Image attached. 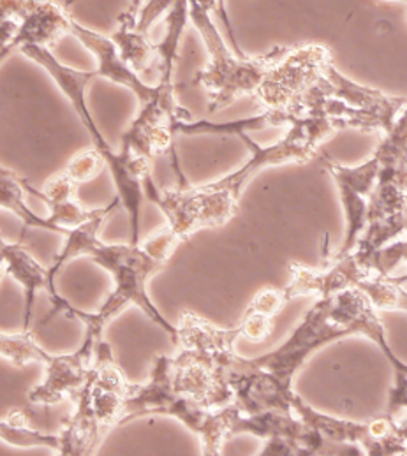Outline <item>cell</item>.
Segmentation results:
<instances>
[{
  "instance_id": "obj_1",
  "label": "cell",
  "mask_w": 407,
  "mask_h": 456,
  "mask_svg": "<svg viewBox=\"0 0 407 456\" xmlns=\"http://www.w3.org/2000/svg\"><path fill=\"white\" fill-rule=\"evenodd\" d=\"M338 129L325 117H302L289 124L288 134L273 145L263 147L247 133H237L248 149V159L233 173L203 185L159 189L154 180L145 185V198L166 217V226L183 241L199 229L223 228L239 212L247 183L265 167L304 164L320 145Z\"/></svg>"
},
{
  "instance_id": "obj_2",
  "label": "cell",
  "mask_w": 407,
  "mask_h": 456,
  "mask_svg": "<svg viewBox=\"0 0 407 456\" xmlns=\"http://www.w3.org/2000/svg\"><path fill=\"white\" fill-rule=\"evenodd\" d=\"M180 241L182 240L169 226H166L140 243L106 245L95 240L90 245L86 256L113 279V291L104 305L95 314L82 310L78 314V321L85 324V338L80 349L92 362L97 346L102 342L104 326L129 305L140 306L159 328H163L171 340L176 342L178 330L152 304L147 293V282L167 263Z\"/></svg>"
},
{
  "instance_id": "obj_3",
  "label": "cell",
  "mask_w": 407,
  "mask_h": 456,
  "mask_svg": "<svg viewBox=\"0 0 407 456\" xmlns=\"http://www.w3.org/2000/svg\"><path fill=\"white\" fill-rule=\"evenodd\" d=\"M27 59L43 68L46 75L52 77L61 92L69 99L75 113L78 115L85 131L88 133L94 149L106 160L110 175L113 178L117 196L120 198L131 224V243H140V208L145 200V185L152 180V162L133 153L115 152L102 133L99 131L94 117L90 115L86 104V86L95 77L94 73H85L62 64L52 52L45 46H28L23 48Z\"/></svg>"
},
{
  "instance_id": "obj_4",
  "label": "cell",
  "mask_w": 407,
  "mask_h": 456,
  "mask_svg": "<svg viewBox=\"0 0 407 456\" xmlns=\"http://www.w3.org/2000/svg\"><path fill=\"white\" fill-rule=\"evenodd\" d=\"M187 4L191 25L199 34L208 55L205 68L192 79V85H199L208 92V111H221L242 97H256L268 71L288 48L277 46L266 55L240 57L230 48L214 18L196 0H187Z\"/></svg>"
},
{
  "instance_id": "obj_5",
  "label": "cell",
  "mask_w": 407,
  "mask_h": 456,
  "mask_svg": "<svg viewBox=\"0 0 407 456\" xmlns=\"http://www.w3.org/2000/svg\"><path fill=\"white\" fill-rule=\"evenodd\" d=\"M230 409L232 403L212 411L180 393L173 384L171 358L159 354L154 360L151 380L131 384L120 427L143 416H169L182 421L201 439L203 455H221L224 443L230 439Z\"/></svg>"
},
{
  "instance_id": "obj_6",
  "label": "cell",
  "mask_w": 407,
  "mask_h": 456,
  "mask_svg": "<svg viewBox=\"0 0 407 456\" xmlns=\"http://www.w3.org/2000/svg\"><path fill=\"white\" fill-rule=\"evenodd\" d=\"M240 434L266 441L259 455H363L354 446L328 441L295 412L244 414L233 402L230 409V439Z\"/></svg>"
},
{
  "instance_id": "obj_7",
  "label": "cell",
  "mask_w": 407,
  "mask_h": 456,
  "mask_svg": "<svg viewBox=\"0 0 407 456\" xmlns=\"http://www.w3.org/2000/svg\"><path fill=\"white\" fill-rule=\"evenodd\" d=\"M353 331L346 326L331 308L330 297L320 298L318 304L305 314L302 322L295 328L291 337L279 346L275 351L254 358V365L268 372L273 379L282 386L293 389V379L297 372L304 367L311 354L320 351L328 344H333L340 338L351 337Z\"/></svg>"
},
{
  "instance_id": "obj_8",
  "label": "cell",
  "mask_w": 407,
  "mask_h": 456,
  "mask_svg": "<svg viewBox=\"0 0 407 456\" xmlns=\"http://www.w3.org/2000/svg\"><path fill=\"white\" fill-rule=\"evenodd\" d=\"M158 85V95L152 101L140 104L138 115L122 136L120 152L143 157L152 164L159 155H169L173 159V169L180 182L178 187H187V182L183 180L182 169L178 166V157L173 142L176 136V124L189 122L191 113L178 104L176 88L173 83Z\"/></svg>"
},
{
  "instance_id": "obj_9",
  "label": "cell",
  "mask_w": 407,
  "mask_h": 456,
  "mask_svg": "<svg viewBox=\"0 0 407 456\" xmlns=\"http://www.w3.org/2000/svg\"><path fill=\"white\" fill-rule=\"evenodd\" d=\"M2 61L28 46L52 48L69 34L73 16L55 0H0Z\"/></svg>"
},
{
  "instance_id": "obj_10",
  "label": "cell",
  "mask_w": 407,
  "mask_h": 456,
  "mask_svg": "<svg viewBox=\"0 0 407 456\" xmlns=\"http://www.w3.org/2000/svg\"><path fill=\"white\" fill-rule=\"evenodd\" d=\"M311 88L323 97L344 102L351 113L353 129L365 133H390L401 111L407 106V97L387 95L381 90L358 85L340 75L331 59L326 62L322 75Z\"/></svg>"
},
{
  "instance_id": "obj_11",
  "label": "cell",
  "mask_w": 407,
  "mask_h": 456,
  "mask_svg": "<svg viewBox=\"0 0 407 456\" xmlns=\"http://www.w3.org/2000/svg\"><path fill=\"white\" fill-rule=\"evenodd\" d=\"M330 59V50L322 45L288 46L286 53L268 71L256 99L263 110H286L316 83Z\"/></svg>"
},
{
  "instance_id": "obj_12",
  "label": "cell",
  "mask_w": 407,
  "mask_h": 456,
  "mask_svg": "<svg viewBox=\"0 0 407 456\" xmlns=\"http://www.w3.org/2000/svg\"><path fill=\"white\" fill-rule=\"evenodd\" d=\"M323 166L337 183L340 203L346 214V240L338 252L333 254L335 257H342L354 250L360 236L367 228L370 196L379 176V159L372 155L360 166H342L323 157Z\"/></svg>"
},
{
  "instance_id": "obj_13",
  "label": "cell",
  "mask_w": 407,
  "mask_h": 456,
  "mask_svg": "<svg viewBox=\"0 0 407 456\" xmlns=\"http://www.w3.org/2000/svg\"><path fill=\"white\" fill-rule=\"evenodd\" d=\"M0 256H2V266H4V273L12 277L18 284H21L23 291H25V312H23V330H30V319H32V308L36 302V295L37 291H46V295L52 300V312L50 315L43 321L48 322L55 314H66L68 317L78 319L80 310L75 308L68 300H64L55 284L50 279V270L41 266L32 256L30 252L20 245V243H5L2 241V248H0Z\"/></svg>"
},
{
  "instance_id": "obj_14",
  "label": "cell",
  "mask_w": 407,
  "mask_h": 456,
  "mask_svg": "<svg viewBox=\"0 0 407 456\" xmlns=\"http://www.w3.org/2000/svg\"><path fill=\"white\" fill-rule=\"evenodd\" d=\"M69 34L75 39H78L82 43L83 48L94 55V59L97 62L95 77H104L120 86H126L127 90H131L134 94V97L138 99V104H145L158 95L159 85L158 86L147 85L140 77V75L122 59V55L118 53V48L111 37L102 36V34L85 27L75 18L71 21Z\"/></svg>"
},
{
  "instance_id": "obj_15",
  "label": "cell",
  "mask_w": 407,
  "mask_h": 456,
  "mask_svg": "<svg viewBox=\"0 0 407 456\" xmlns=\"http://www.w3.org/2000/svg\"><path fill=\"white\" fill-rule=\"evenodd\" d=\"M94 369H95V378L92 386L94 409L97 412L101 428L106 436L110 430L120 427L131 382H127L126 376L118 369L113 358V351L110 344L104 340L97 346Z\"/></svg>"
},
{
  "instance_id": "obj_16",
  "label": "cell",
  "mask_w": 407,
  "mask_h": 456,
  "mask_svg": "<svg viewBox=\"0 0 407 456\" xmlns=\"http://www.w3.org/2000/svg\"><path fill=\"white\" fill-rule=\"evenodd\" d=\"M293 411L305 423L316 428L325 439L335 444H346L358 448L363 455L392 456L390 446L379 439L370 423H356L349 419H340L335 416L322 414L305 403L298 395L293 396Z\"/></svg>"
},
{
  "instance_id": "obj_17",
  "label": "cell",
  "mask_w": 407,
  "mask_h": 456,
  "mask_svg": "<svg viewBox=\"0 0 407 456\" xmlns=\"http://www.w3.org/2000/svg\"><path fill=\"white\" fill-rule=\"evenodd\" d=\"M94 362L78 349L73 354L52 356L46 363V379L28 391V400L37 405H55L66 396H77L90 379Z\"/></svg>"
},
{
  "instance_id": "obj_18",
  "label": "cell",
  "mask_w": 407,
  "mask_h": 456,
  "mask_svg": "<svg viewBox=\"0 0 407 456\" xmlns=\"http://www.w3.org/2000/svg\"><path fill=\"white\" fill-rule=\"evenodd\" d=\"M95 378V369L92 367L90 379L77 395V409L66 421L61 436L59 455L85 456L94 455L104 437L97 412L94 409L92 386Z\"/></svg>"
},
{
  "instance_id": "obj_19",
  "label": "cell",
  "mask_w": 407,
  "mask_h": 456,
  "mask_svg": "<svg viewBox=\"0 0 407 456\" xmlns=\"http://www.w3.org/2000/svg\"><path fill=\"white\" fill-rule=\"evenodd\" d=\"M77 183L68 176L66 171L53 175L43 191H36L27 183V192L45 201L50 208V217H46V231L59 234H69L73 228H78L88 221L95 210H86L75 200Z\"/></svg>"
},
{
  "instance_id": "obj_20",
  "label": "cell",
  "mask_w": 407,
  "mask_h": 456,
  "mask_svg": "<svg viewBox=\"0 0 407 456\" xmlns=\"http://www.w3.org/2000/svg\"><path fill=\"white\" fill-rule=\"evenodd\" d=\"M374 155L379 159L376 187L407 196V106Z\"/></svg>"
},
{
  "instance_id": "obj_21",
  "label": "cell",
  "mask_w": 407,
  "mask_h": 456,
  "mask_svg": "<svg viewBox=\"0 0 407 456\" xmlns=\"http://www.w3.org/2000/svg\"><path fill=\"white\" fill-rule=\"evenodd\" d=\"M138 12L127 9L118 16L117 28L111 36L113 43L118 48L122 59L138 73L143 75L151 69V64L158 59L156 45L151 41V36L136 28Z\"/></svg>"
},
{
  "instance_id": "obj_22",
  "label": "cell",
  "mask_w": 407,
  "mask_h": 456,
  "mask_svg": "<svg viewBox=\"0 0 407 456\" xmlns=\"http://www.w3.org/2000/svg\"><path fill=\"white\" fill-rule=\"evenodd\" d=\"M120 203H122V201H120V198L117 196L108 207H104V208H95V214H94L88 221H85L78 228H73L69 231L64 248L61 250L59 256H55L53 265L48 268V270H50V279H52L53 284H55V279H57V275L61 273V270H62L69 261H73V259H77V257H82V256H86L90 245L97 240L99 229L104 224V221L110 217V214H113V212L117 210V207H118Z\"/></svg>"
},
{
  "instance_id": "obj_23",
  "label": "cell",
  "mask_w": 407,
  "mask_h": 456,
  "mask_svg": "<svg viewBox=\"0 0 407 456\" xmlns=\"http://www.w3.org/2000/svg\"><path fill=\"white\" fill-rule=\"evenodd\" d=\"M191 23L189 16V4L187 0H178L173 9L167 12L164 18V36L163 39L156 45L158 52V61H159V83H173V75L178 61V52H180V43L183 37V32L187 25Z\"/></svg>"
},
{
  "instance_id": "obj_24",
  "label": "cell",
  "mask_w": 407,
  "mask_h": 456,
  "mask_svg": "<svg viewBox=\"0 0 407 456\" xmlns=\"http://www.w3.org/2000/svg\"><path fill=\"white\" fill-rule=\"evenodd\" d=\"M2 443L14 448H48L52 452L61 450V436H48L34 430L28 423V414L21 409H14L0 421Z\"/></svg>"
},
{
  "instance_id": "obj_25",
  "label": "cell",
  "mask_w": 407,
  "mask_h": 456,
  "mask_svg": "<svg viewBox=\"0 0 407 456\" xmlns=\"http://www.w3.org/2000/svg\"><path fill=\"white\" fill-rule=\"evenodd\" d=\"M0 353L2 360L12 363L18 369L27 367L28 363L46 365L52 358L36 340V335L30 330L21 333H4L0 335Z\"/></svg>"
},
{
  "instance_id": "obj_26",
  "label": "cell",
  "mask_w": 407,
  "mask_h": 456,
  "mask_svg": "<svg viewBox=\"0 0 407 456\" xmlns=\"http://www.w3.org/2000/svg\"><path fill=\"white\" fill-rule=\"evenodd\" d=\"M104 167H108L104 157L97 152L95 149H92V151H83V152L77 153L69 160V164L66 166L64 171L78 185V183L95 178Z\"/></svg>"
},
{
  "instance_id": "obj_27",
  "label": "cell",
  "mask_w": 407,
  "mask_h": 456,
  "mask_svg": "<svg viewBox=\"0 0 407 456\" xmlns=\"http://www.w3.org/2000/svg\"><path fill=\"white\" fill-rule=\"evenodd\" d=\"M272 315L261 312L259 308H256L250 304L245 310L244 317L240 321L242 328H244V338L250 342H261L265 338H268L272 335L273 324H272Z\"/></svg>"
},
{
  "instance_id": "obj_28",
  "label": "cell",
  "mask_w": 407,
  "mask_h": 456,
  "mask_svg": "<svg viewBox=\"0 0 407 456\" xmlns=\"http://www.w3.org/2000/svg\"><path fill=\"white\" fill-rule=\"evenodd\" d=\"M178 0H147L142 4L138 16H136V28L147 36H151V28L164 20L167 12Z\"/></svg>"
},
{
  "instance_id": "obj_29",
  "label": "cell",
  "mask_w": 407,
  "mask_h": 456,
  "mask_svg": "<svg viewBox=\"0 0 407 456\" xmlns=\"http://www.w3.org/2000/svg\"><path fill=\"white\" fill-rule=\"evenodd\" d=\"M399 409H407V374L403 372H395V384L388 396V414Z\"/></svg>"
},
{
  "instance_id": "obj_30",
  "label": "cell",
  "mask_w": 407,
  "mask_h": 456,
  "mask_svg": "<svg viewBox=\"0 0 407 456\" xmlns=\"http://www.w3.org/2000/svg\"><path fill=\"white\" fill-rule=\"evenodd\" d=\"M392 418V423L395 427V432L399 434V437L407 444V409H399L392 414H388Z\"/></svg>"
},
{
  "instance_id": "obj_31",
  "label": "cell",
  "mask_w": 407,
  "mask_h": 456,
  "mask_svg": "<svg viewBox=\"0 0 407 456\" xmlns=\"http://www.w3.org/2000/svg\"><path fill=\"white\" fill-rule=\"evenodd\" d=\"M401 240V247H403V263H407V238L406 240H403V236L399 238ZM397 284H407V275H403V277H392Z\"/></svg>"
},
{
  "instance_id": "obj_32",
  "label": "cell",
  "mask_w": 407,
  "mask_h": 456,
  "mask_svg": "<svg viewBox=\"0 0 407 456\" xmlns=\"http://www.w3.org/2000/svg\"><path fill=\"white\" fill-rule=\"evenodd\" d=\"M77 2H80V0H66L64 4H66L68 7H71V5H73V4H77ZM140 7H142V0H129V9H131V11L138 12V11H140Z\"/></svg>"
},
{
  "instance_id": "obj_33",
  "label": "cell",
  "mask_w": 407,
  "mask_h": 456,
  "mask_svg": "<svg viewBox=\"0 0 407 456\" xmlns=\"http://www.w3.org/2000/svg\"><path fill=\"white\" fill-rule=\"evenodd\" d=\"M404 234L407 236V221H406V231H404Z\"/></svg>"
},
{
  "instance_id": "obj_34",
  "label": "cell",
  "mask_w": 407,
  "mask_h": 456,
  "mask_svg": "<svg viewBox=\"0 0 407 456\" xmlns=\"http://www.w3.org/2000/svg\"><path fill=\"white\" fill-rule=\"evenodd\" d=\"M397 2H406L407 4V0H397Z\"/></svg>"
},
{
  "instance_id": "obj_35",
  "label": "cell",
  "mask_w": 407,
  "mask_h": 456,
  "mask_svg": "<svg viewBox=\"0 0 407 456\" xmlns=\"http://www.w3.org/2000/svg\"><path fill=\"white\" fill-rule=\"evenodd\" d=\"M406 221H407V214H406Z\"/></svg>"
}]
</instances>
